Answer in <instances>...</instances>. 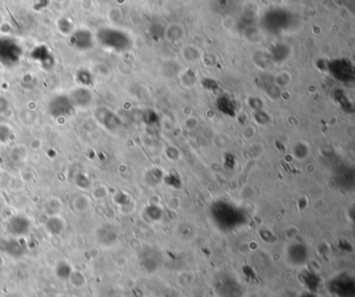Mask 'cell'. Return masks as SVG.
I'll use <instances>...</instances> for the list:
<instances>
[{
	"mask_svg": "<svg viewBox=\"0 0 355 297\" xmlns=\"http://www.w3.org/2000/svg\"><path fill=\"white\" fill-rule=\"evenodd\" d=\"M29 230V222L22 216H15L9 221V231L15 236L27 234Z\"/></svg>",
	"mask_w": 355,
	"mask_h": 297,
	"instance_id": "obj_7",
	"label": "cell"
},
{
	"mask_svg": "<svg viewBox=\"0 0 355 297\" xmlns=\"http://www.w3.org/2000/svg\"><path fill=\"white\" fill-rule=\"evenodd\" d=\"M31 58L39 63L44 69H50L54 65V59L51 50L44 44L38 45L32 50Z\"/></svg>",
	"mask_w": 355,
	"mask_h": 297,
	"instance_id": "obj_5",
	"label": "cell"
},
{
	"mask_svg": "<svg viewBox=\"0 0 355 297\" xmlns=\"http://www.w3.org/2000/svg\"><path fill=\"white\" fill-rule=\"evenodd\" d=\"M46 228L47 231L52 234V235H58L62 233L63 228H64V224L62 222V220L57 217H51L47 223H46Z\"/></svg>",
	"mask_w": 355,
	"mask_h": 297,
	"instance_id": "obj_10",
	"label": "cell"
},
{
	"mask_svg": "<svg viewBox=\"0 0 355 297\" xmlns=\"http://www.w3.org/2000/svg\"><path fill=\"white\" fill-rule=\"evenodd\" d=\"M95 40L102 47L109 50L122 51L127 49L129 46V39L127 35L113 28L100 29L96 33Z\"/></svg>",
	"mask_w": 355,
	"mask_h": 297,
	"instance_id": "obj_1",
	"label": "cell"
},
{
	"mask_svg": "<svg viewBox=\"0 0 355 297\" xmlns=\"http://www.w3.org/2000/svg\"><path fill=\"white\" fill-rule=\"evenodd\" d=\"M47 109L49 115L55 119L69 117L75 111V106L67 94H58L53 96L48 102Z\"/></svg>",
	"mask_w": 355,
	"mask_h": 297,
	"instance_id": "obj_3",
	"label": "cell"
},
{
	"mask_svg": "<svg viewBox=\"0 0 355 297\" xmlns=\"http://www.w3.org/2000/svg\"><path fill=\"white\" fill-rule=\"evenodd\" d=\"M22 53L23 50L17 40L7 36L0 37V64L13 67L20 62Z\"/></svg>",
	"mask_w": 355,
	"mask_h": 297,
	"instance_id": "obj_2",
	"label": "cell"
},
{
	"mask_svg": "<svg viewBox=\"0 0 355 297\" xmlns=\"http://www.w3.org/2000/svg\"><path fill=\"white\" fill-rule=\"evenodd\" d=\"M76 80L80 87L88 88L94 84V76L87 69H79L76 73Z\"/></svg>",
	"mask_w": 355,
	"mask_h": 297,
	"instance_id": "obj_9",
	"label": "cell"
},
{
	"mask_svg": "<svg viewBox=\"0 0 355 297\" xmlns=\"http://www.w3.org/2000/svg\"><path fill=\"white\" fill-rule=\"evenodd\" d=\"M69 97L74 104L75 109L76 107H87L90 106L93 102V93L90 91L88 88L85 87H78L74 89L72 92L69 94Z\"/></svg>",
	"mask_w": 355,
	"mask_h": 297,
	"instance_id": "obj_6",
	"label": "cell"
},
{
	"mask_svg": "<svg viewBox=\"0 0 355 297\" xmlns=\"http://www.w3.org/2000/svg\"><path fill=\"white\" fill-rule=\"evenodd\" d=\"M96 119L106 128L114 129L118 125V119L114 115V114L106 110V109H99L95 113Z\"/></svg>",
	"mask_w": 355,
	"mask_h": 297,
	"instance_id": "obj_8",
	"label": "cell"
},
{
	"mask_svg": "<svg viewBox=\"0 0 355 297\" xmlns=\"http://www.w3.org/2000/svg\"><path fill=\"white\" fill-rule=\"evenodd\" d=\"M12 137V130L7 125L0 124V142H8Z\"/></svg>",
	"mask_w": 355,
	"mask_h": 297,
	"instance_id": "obj_11",
	"label": "cell"
},
{
	"mask_svg": "<svg viewBox=\"0 0 355 297\" xmlns=\"http://www.w3.org/2000/svg\"><path fill=\"white\" fill-rule=\"evenodd\" d=\"M10 107V102L4 96H0V114L6 113Z\"/></svg>",
	"mask_w": 355,
	"mask_h": 297,
	"instance_id": "obj_12",
	"label": "cell"
},
{
	"mask_svg": "<svg viewBox=\"0 0 355 297\" xmlns=\"http://www.w3.org/2000/svg\"><path fill=\"white\" fill-rule=\"evenodd\" d=\"M69 43L71 47L77 51H90L94 47L95 36L87 29H78L70 35Z\"/></svg>",
	"mask_w": 355,
	"mask_h": 297,
	"instance_id": "obj_4",
	"label": "cell"
}]
</instances>
